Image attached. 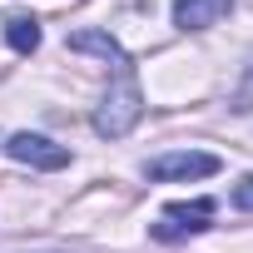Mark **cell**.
Returning a JSON list of instances; mask_svg holds the SVG:
<instances>
[{
    "mask_svg": "<svg viewBox=\"0 0 253 253\" xmlns=\"http://www.w3.org/2000/svg\"><path fill=\"white\" fill-rule=\"evenodd\" d=\"M70 50H94V55H104V60L114 65V84L104 89V99H99V109H94V134H99V139H124V134L144 119V89H139L134 60L124 55V45H119L114 35H104V30H80V35H70Z\"/></svg>",
    "mask_w": 253,
    "mask_h": 253,
    "instance_id": "cell-1",
    "label": "cell"
},
{
    "mask_svg": "<svg viewBox=\"0 0 253 253\" xmlns=\"http://www.w3.org/2000/svg\"><path fill=\"white\" fill-rule=\"evenodd\" d=\"M144 174L154 184H174V179H209L218 174V154H204V149H174V154H159L144 164Z\"/></svg>",
    "mask_w": 253,
    "mask_h": 253,
    "instance_id": "cell-2",
    "label": "cell"
},
{
    "mask_svg": "<svg viewBox=\"0 0 253 253\" xmlns=\"http://www.w3.org/2000/svg\"><path fill=\"white\" fill-rule=\"evenodd\" d=\"M209 218H213V199L169 204V209L159 213V223H154V238H159V243H179V238H194V233H204V228H209Z\"/></svg>",
    "mask_w": 253,
    "mask_h": 253,
    "instance_id": "cell-3",
    "label": "cell"
},
{
    "mask_svg": "<svg viewBox=\"0 0 253 253\" xmlns=\"http://www.w3.org/2000/svg\"><path fill=\"white\" fill-rule=\"evenodd\" d=\"M5 154H10L15 164H30V169H45V174L70 164V149H65V144H55V139H45V134H30V129L10 134V139H5Z\"/></svg>",
    "mask_w": 253,
    "mask_h": 253,
    "instance_id": "cell-4",
    "label": "cell"
},
{
    "mask_svg": "<svg viewBox=\"0 0 253 253\" xmlns=\"http://www.w3.org/2000/svg\"><path fill=\"white\" fill-rule=\"evenodd\" d=\"M233 10V0H174V25L179 30H209Z\"/></svg>",
    "mask_w": 253,
    "mask_h": 253,
    "instance_id": "cell-5",
    "label": "cell"
},
{
    "mask_svg": "<svg viewBox=\"0 0 253 253\" xmlns=\"http://www.w3.org/2000/svg\"><path fill=\"white\" fill-rule=\"evenodd\" d=\"M5 40H10L15 55H35V50H40V25H35V15H5Z\"/></svg>",
    "mask_w": 253,
    "mask_h": 253,
    "instance_id": "cell-6",
    "label": "cell"
},
{
    "mask_svg": "<svg viewBox=\"0 0 253 253\" xmlns=\"http://www.w3.org/2000/svg\"><path fill=\"white\" fill-rule=\"evenodd\" d=\"M233 209H243V213H253V174H243V179L233 184Z\"/></svg>",
    "mask_w": 253,
    "mask_h": 253,
    "instance_id": "cell-7",
    "label": "cell"
}]
</instances>
